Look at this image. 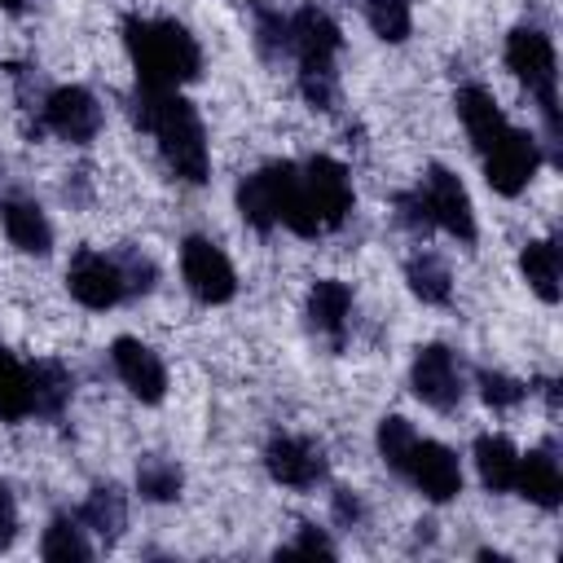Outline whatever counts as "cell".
<instances>
[{
    "label": "cell",
    "instance_id": "cell-1",
    "mask_svg": "<svg viewBox=\"0 0 563 563\" xmlns=\"http://www.w3.org/2000/svg\"><path fill=\"white\" fill-rule=\"evenodd\" d=\"M136 123L145 132H154L158 154L172 176H180L185 185L207 180V132H202L198 110L180 92L136 84Z\"/></svg>",
    "mask_w": 563,
    "mask_h": 563
},
{
    "label": "cell",
    "instance_id": "cell-2",
    "mask_svg": "<svg viewBox=\"0 0 563 563\" xmlns=\"http://www.w3.org/2000/svg\"><path fill=\"white\" fill-rule=\"evenodd\" d=\"M123 44L132 53L136 66V84L141 88H176L198 79L202 70V53L198 40L167 18H128L123 22Z\"/></svg>",
    "mask_w": 563,
    "mask_h": 563
},
{
    "label": "cell",
    "instance_id": "cell-3",
    "mask_svg": "<svg viewBox=\"0 0 563 563\" xmlns=\"http://www.w3.org/2000/svg\"><path fill=\"white\" fill-rule=\"evenodd\" d=\"M506 66L528 84V92L541 101L550 132H559V97H554V79H559V62H554V44L550 35H541L537 26H515L506 35Z\"/></svg>",
    "mask_w": 563,
    "mask_h": 563
},
{
    "label": "cell",
    "instance_id": "cell-4",
    "mask_svg": "<svg viewBox=\"0 0 563 563\" xmlns=\"http://www.w3.org/2000/svg\"><path fill=\"white\" fill-rule=\"evenodd\" d=\"M180 273H185V286L194 290V299H202V303H224L238 290L233 264L207 238H185V246H180Z\"/></svg>",
    "mask_w": 563,
    "mask_h": 563
},
{
    "label": "cell",
    "instance_id": "cell-5",
    "mask_svg": "<svg viewBox=\"0 0 563 563\" xmlns=\"http://www.w3.org/2000/svg\"><path fill=\"white\" fill-rule=\"evenodd\" d=\"M537 163H541L537 141H532L528 132H519V128H506V132H501V141L484 150V180H488L497 194L515 198V194L532 180Z\"/></svg>",
    "mask_w": 563,
    "mask_h": 563
},
{
    "label": "cell",
    "instance_id": "cell-6",
    "mask_svg": "<svg viewBox=\"0 0 563 563\" xmlns=\"http://www.w3.org/2000/svg\"><path fill=\"white\" fill-rule=\"evenodd\" d=\"M260 180L268 189V202H273V220L277 224H286L299 238H317L321 233V220H317V211H312V202L303 194V176H299L295 163H268L260 172Z\"/></svg>",
    "mask_w": 563,
    "mask_h": 563
},
{
    "label": "cell",
    "instance_id": "cell-7",
    "mask_svg": "<svg viewBox=\"0 0 563 563\" xmlns=\"http://www.w3.org/2000/svg\"><path fill=\"white\" fill-rule=\"evenodd\" d=\"M299 176H303V194H308V202H312L321 229H339V224L347 220V211H352V180H347V167L334 163V158H325V154H317Z\"/></svg>",
    "mask_w": 563,
    "mask_h": 563
},
{
    "label": "cell",
    "instance_id": "cell-8",
    "mask_svg": "<svg viewBox=\"0 0 563 563\" xmlns=\"http://www.w3.org/2000/svg\"><path fill=\"white\" fill-rule=\"evenodd\" d=\"M66 290L84 303V308H114L128 290H123V273L114 260H106L101 251H79L66 268Z\"/></svg>",
    "mask_w": 563,
    "mask_h": 563
},
{
    "label": "cell",
    "instance_id": "cell-9",
    "mask_svg": "<svg viewBox=\"0 0 563 563\" xmlns=\"http://www.w3.org/2000/svg\"><path fill=\"white\" fill-rule=\"evenodd\" d=\"M44 123H48L62 141L84 145V141H92V136L101 132V106H97V97H92L88 88L66 84V88H53V92H48V101H44Z\"/></svg>",
    "mask_w": 563,
    "mask_h": 563
},
{
    "label": "cell",
    "instance_id": "cell-10",
    "mask_svg": "<svg viewBox=\"0 0 563 563\" xmlns=\"http://www.w3.org/2000/svg\"><path fill=\"white\" fill-rule=\"evenodd\" d=\"M409 383H413L418 400H427L431 409H453L462 400V369H457L453 352L440 347V343L418 347L413 369H409Z\"/></svg>",
    "mask_w": 563,
    "mask_h": 563
},
{
    "label": "cell",
    "instance_id": "cell-11",
    "mask_svg": "<svg viewBox=\"0 0 563 563\" xmlns=\"http://www.w3.org/2000/svg\"><path fill=\"white\" fill-rule=\"evenodd\" d=\"M400 475H409L422 488V497H431V501H449V497L462 493V466H457V457L444 444L422 440V435L413 440Z\"/></svg>",
    "mask_w": 563,
    "mask_h": 563
},
{
    "label": "cell",
    "instance_id": "cell-12",
    "mask_svg": "<svg viewBox=\"0 0 563 563\" xmlns=\"http://www.w3.org/2000/svg\"><path fill=\"white\" fill-rule=\"evenodd\" d=\"M422 198H427V207H431V224L449 229V233H453V238H462V242H471V238H475L471 194H466V185H462L453 172L431 167V172H427V189H422Z\"/></svg>",
    "mask_w": 563,
    "mask_h": 563
},
{
    "label": "cell",
    "instance_id": "cell-13",
    "mask_svg": "<svg viewBox=\"0 0 563 563\" xmlns=\"http://www.w3.org/2000/svg\"><path fill=\"white\" fill-rule=\"evenodd\" d=\"M110 361H114L123 387H128L136 400H145V405H158V400H163V391H167V369H163V361H158L141 339H128V334L114 339Z\"/></svg>",
    "mask_w": 563,
    "mask_h": 563
},
{
    "label": "cell",
    "instance_id": "cell-14",
    "mask_svg": "<svg viewBox=\"0 0 563 563\" xmlns=\"http://www.w3.org/2000/svg\"><path fill=\"white\" fill-rule=\"evenodd\" d=\"M264 466L286 488H312L325 475L321 449L308 444V440H299V435H273L268 449H264Z\"/></svg>",
    "mask_w": 563,
    "mask_h": 563
},
{
    "label": "cell",
    "instance_id": "cell-15",
    "mask_svg": "<svg viewBox=\"0 0 563 563\" xmlns=\"http://www.w3.org/2000/svg\"><path fill=\"white\" fill-rule=\"evenodd\" d=\"M286 26H290V48L299 53V66H330L334 62L343 35H339V26H334L330 13H321V9L308 4Z\"/></svg>",
    "mask_w": 563,
    "mask_h": 563
},
{
    "label": "cell",
    "instance_id": "cell-16",
    "mask_svg": "<svg viewBox=\"0 0 563 563\" xmlns=\"http://www.w3.org/2000/svg\"><path fill=\"white\" fill-rule=\"evenodd\" d=\"M457 114H462V123H466V132H471V141H475V150L484 154L488 145H497L501 141V132L510 128L506 119H501V110H497V101H493V92L488 88H479V84H466V88H457Z\"/></svg>",
    "mask_w": 563,
    "mask_h": 563
},
{
    "label": "cell",
    "instance_id": "cell-17",
    "mask_svg": "<svg viewBox=\"0 0 563 563\" xmlns=\"http://www.w3.org/2000/svg\"><path fill=\"white\" fill-rule=\"evenodd\" d=\"M515 488L537 501L541 510H554L563 501V475H559V462L550 457V449H532L528 457H519L515 466Z\"/></svg>",
    "mask_w": 563,
    "mask_h": 563
},
{
    "label": "cell",
    "instance_id": "cell-18",
    "mask_svg": "<svg viewBox=\"0 0 563 563\" xmlns=\"http://www.w3.org/2000/svg\"><path fill=\"white\" fill-rule=\"evenodd\" d=\"M0 220H4V233H9V242H13L18 251H26V255H48L53 229H48V220H44V211H40L35 202L9 198V202L0 207Z\"/></svg>",
    "mask_w": 563,
    "mask_h": 563
},
{
    "label": "cell",
    "instance_id": "cell-19",
    "mask_svg": "<svg viewBox=\"0 0 563 563\" xmlns=\"http://www.w3.org/2000/svg\"><path fill=\"white\" fill-rule=\"evenodd\" d=\"M35 413V383H31V369L9 352L0 347V418L4 422H18Z\"/></svg>",
    "mask_w": 563,
    "mask_h": 563
},
{
    "label": "cell",
    "instance_id": "cell-20",
    "mask_svg": "<svg viewBox=\"0 0 563 563\" xmlns=\"http://www.w3.org/2000/svg\"><path fill=\"white\" fill-rule=\"evenodd\" d=\"M475 466H479L484 488L506 493V488H515L519 453H515V444H510L506 435H479V440H475Z\"/></svg>",
    "mask_w": 563,
    "mask_h": 563
},
{
    "label": "cell",
    "instance_id": "cell-21",
    "mask_svg": "<svg viewBox=\"0 0 563 563\" xmlns=\"http://www.w3.org/2000/svg\"><path fill=\"white\" fill-rule=\"evenodd\" d=\"M347 312H352V290H347L343 282L325 277V282L312 286V295H308V321H312L317 330L339 334L343 321H347Z\"/></svg>",
    "mask_w": 563,
    "mask_h": 563
},
{
    "label": "cell",
    "instance_id": "cell-22",
    "mask_svg": "<svg viewBox=\"0 0 563 563\" xmlns=\"http://www.w3.org/2000/svg\"><path fill=\"white\" fill-rule=\"evenodd\" d=\"M79 523H88L92 532H101L106 541H114L119 532H123V523H128V506H123V497H119V488H92L88 493V501L79 506Z\"/></svg>",
    "mask_w": 563,
    "mask_h": 563
},
{
    "label": "cell",
    "instance_id": "cell-23",
    "mask_svg": "<svg viewBox=\"0 0 563 563\" xmlns=\"http://www.w3.org/2000/svg\"><path fill=\"white\" fill-rule=\"evenodd\" d=\"M519 268H523L528 286H532L545 303L559 299V251H554V242H528L523 255H519Z\"/></svg>",
    "mask_w": 563,
    "mask_h": 563
},
{
    "label": "cell",
    "instance_id": "cell-24",
    "mask_svg": "<svg viewBox=\"0 0 563 563\" xmlns=\"http://www.w3.org/2000/svg\"><path fill=\"white\" fill-rule=\"evenodd\" d=\"M180 484H185V475L167 457H145L136 466V488H141L145 501H176L180 497Z\"/></svg>",
    "mask_w": 563,
    "mask_h": 563
},
{
    "label": "cell",
    "instance_id": "cell-25",
    "mask_svg": "<svg viewBox=\"0 0 563 563\" xmlns=\"http://www.w3.org/2000/svg\"><path fill=\"white\" fill-rule=\"evenodd\" d=\"M40 554L53 559V563H70V559H88L92 545L84 541V528L75 519H53L44 541H40Z\"/></svg>",
    "mask_w": 563,
    "mask_h": 563
},
{
    "label": "cell",
    "instance_id": "cell-26",
    "mask_svg": "<svg viewBox=\"0 0 563 563\" xmlns=\"http://www.w3.org/2000/svg\"><path fill=\"white\" fill-rule=\"evenodd\" d=\"M365 18H369L374 35L387 40V44H400L413 31V18H409L405 0H365Z\"/></svg>",
    "mask_w": 563,
    "mask_h": 563
},
{
    "label": "cell",
    "instance_id": "cell-27",
    "mask_svg": "<svg viewBox=\"0 0 563 563\" xmlns=\"http://www.w3.org/2000/svg\"><path fill=\"white\" fill-rule=\"evenodd\" d=\"M409 290L422 303H444L449 299V268L435 255H413L409 260Z\"/></svg>",
    "mask_w": 563,
    "mask_h": 563
},
{
    "label": "cell",
    "instance_id": "cell-28",
    "mask_svg": "<svg viewBox=\"0 0 563 563\" xmlns=\"http://www.w3.org/2000/svg\"><path fill=\"white\" fill-rule=\"evenodd\" d=\"M31 383H35V413H62V405L70 400V374L62 365H35Z\"/></svg>",
    "mask_w": 563,
    "mask_h": 563
},
{
    "label": "cell",
    "instance_id": "cell-29",
    "mask_svg": "<svg viewBox=\"0 0 563 563\" xmlns=\"http://www.w3.org/2000/svg\"><path fill=\"white\" fill-rule=\"evenodd\" d=\"M238 211H242V220L251 224V229H260V233H268L277 220H273V202H268V189H264V180H260V172L255 176H246L242 185H238Z\"/></svg>",
    "mask_w": 563,
    "mask_h": 563
},
{
    "label": "cell",
    "instance_id": "cell-30",
    "mask_svg": "<svg viewBox=\"0 0 563 563\" xmlns=\"http://www.w3.org/2000/svg\"><path fill=\"white\" fill-rule=\"evenodd\" d=\"M413 440H418V431L405 418H383L378 422V449H383V462L391 471H405V457H409Z\"/></svg>",
    "mask_w": 563,
    "mask_h": 563
},
{
    "label": "cell",
    "instance_id": "cell-31",
    "mask_svg": "<svg viewBox=\"0 0 563 563\" xmlns=\"http://www.w3.org/2000/svg\"><path fill=\"white\" fill-rule=\"evenodd\" d=\"M479 396H484L493 409H510V405H519V400H523V383H519V378H506V374L484 369V374H479Z\"/></svg>",
    "mask_w": 563,
    "mask_h": 563
},
{
    "label": "cell",
    "instance_id": "cell-32",
    "mask_svg": "<svg viewBox=\"0 0 563 563\" xmlns=\"http://www.w3.org/2000/svg\"><path fill=\"white\" fill-rule=\"evenodd\" d=\"M299 84H303V97L317 110H330L334 106V70L330 66H303L299 70Z\"/></svg>",
    "mask_w": 563,
    "mask_h": 563
},
{
    "label": "cell",
    "instance_id": "cell-33",
    "mask_svg": "<svg viewBox=\"0 0 563 563\" xmlns=\"http://www.w3.org/2000/svg\"><path fill=\"white\" fill-rule=\"evenodd\" d=\"M260 48L273 57V48H290V26H286V18H277V13H264L260 18Z\"/></svg>",
    "mask_w": 563,
    "mask_h": 563
},
{
    "label": "cell",
    "instance_id": "cell-34",
    "mask_svg": "<svg viewBox=\"0 0 563 563\" xmlns=\"http://www.w3.org/2000/svg\"><path fill=\"white\" fill-rule=\"evenodd\" d=\"M119 273H123V290H150L154 286V264L141 260V255L119 260Z\"/></svg>",
    "mask_w": 563,
    "mask_h": 563
},
{
    "label": "cell",
    "instance_id": "cell-35",
    "mask_svg": "<svg viewBox=\"0 0 563 563\" xmlns=\"http://www.w3.org/2000/svg\"><path fill=\"white\" fill-rule=\"evenodd\" d=\"M286 554H334V545H330V537H325V532H317V528H308V523H303V532L286 545Z\"/></svg>",
    "mask_w": 563,
    "mask_h": 563
},
{
    "label": "cell",
    "instance_id": "cell-36",
    "mask_svg": "<svg viewBox=\"0 0 563 563\" xmlns=\"http://www.w3.org/2000/svg\"><path fill=\"white\" fill-rule=\"evenodd\" d=\"M400 207H405V211H400V220H405L409 229H427V224H431V207H427L422 189H418V194H405V198H400Z\"/></svg>",
    "mask_w": 563,
    "mask_h": 563
},
{
    "label": "cell",
    "instance_id": "cell-37",
    "mask_svg": "<svg viewBox=\"0 0 563 563\" xmlns=\"http://www.w3.org/2000/svg\"><path fill=\"white\" fill-rule=\"evenodd\" d=\"M18 532V506H13V493L0 484V545H9Z\"/></svg>",
    "mask_w": 563,
    "mask_h": 563
},
{
    "label": "cell",
    "instance_id": "cell-38",
    "mask_svg": "<svg viewBox=\"0 0 563 563\" xmlns=\"http://www.w3.org/2000/svg\"><path fill=\"white\" fill-rule=\"evenodd\" d=\"M334 515H339V519H356V515H361V501H356L347 488H339V497H334Z\"/></svg>",
    "mask_w": 563,
    "mask_h": 563
},
{
    "label": "cell",
    "instance_id": "cell-39",
    "mask_svg": "<svg viewBox=\"0 0 563 563\" xmlns=\"http://www.w3.org/2000/svg\"><path fill=\"white\" fill-rule=\"evenodd\" d=\"M0 9H9V13H22V9H26V0H0Z\"/></svg>",
    "mask_w": 563,
    "mask_h": 563
}]
</instances>
